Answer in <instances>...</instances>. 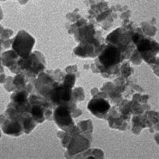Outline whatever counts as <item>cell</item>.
Returning <instances> with one entry per match:
<instances>
[{
	"label": "cell",
	"mask_w": 159,
	"mask_h": 159,
	"mask_svg": "<svg viewBox=\"0 0 159 159\" xmlns=\"http://www.w3.org/2000/svg\"><path fill=\"white\" fill-rule=\"evenodd\" d=\"M35 40L34 38L25 31H20L16 36L12 48L18 55L25 58L30 55Z\"/></svg>",
	"instance_id": "obj_1"
},
{
	"label": "cell",
	"mask_w": 159,
	"mask_h": 159,
	"mask_svg": "<svg viewBox=\"0 0 159 159\" xmlns=\"http://www.w3.org/2000/svg\"><path fill=\"white\" fill-rule=\"evenodd\" d=\"M122 59L121 52L118 48L113 46H109L103 50L101 55L99 57V60L101 64L105 68H110L111 66L118 64Z\"/></svg>",
	"instance_id": "obj_2"
},
{
	"label": "cell",
	"mask_w": 159,
	"mask_h": 159,
	"mask_svg": "<svg viewBox=\"0 0 159 159\" xmlns=\"http://www.w3.org/2000/svg\"><path fill=\"white\" fill-rule=\"evenodd\" d=\"M88 108L92 114L99 118H102L110 110V106L105 99L94 98L89 102Z\"/></svg>",
	"instance_id": "obj_3"
},
{
	"label": "cell",
	"mask_w": 159,
	"mask_h": 159,
	"mask_svg": "<svg viewBox=\"0 0 159 159\" xmlns=\"http://www.w3.org/2000/svg\"><path fill=\"white\" fill-rule=\"evenodd\" d=\"M56 122L60 127L62 128L65 125V127L68 126L72 122L69 113L65 108H58L55 112Z\"/></svg>",
	"instance_id": "obj_4"
}]
</instances>
